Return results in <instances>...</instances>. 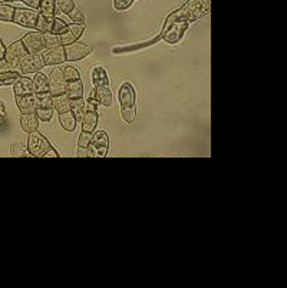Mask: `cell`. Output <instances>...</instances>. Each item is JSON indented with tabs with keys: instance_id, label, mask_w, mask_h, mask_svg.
Masks as SVG:
<instances>
[{
	"instance_id": "1",
	"label": "cell",
	"mask_w": 287,
	"mask_h": 288,
	"mask_svg": "<svg viewBox=\"0 0 287 288\" xmlns=\"http://www.w3.org/2000/svg\"><path fill=\"white\" fill-rule=\"evenodd\" d=\"M210 9H211V0H187L180 9L169 13L168 18L176 19V20H186L188 23H191L208 15Z\"/></svg>"
},
{
	"instance_id": "2",
	"label": "cell",
	"mask_w": 287,
	"mask_h": 288,
	"mask_svg": "<svg viewBox=\"0 0 287 288\" xmlns=\"http://www.w3.org/2000/svg\"><path fill=\"white\" fill-rule=\"evenodd\" d=\"M118 101L121 105V115L127 123H132L137 116V93L131 84H124L118 91Z\"/></svg>"
},
{
	"instance_id": "3",
	"label": "cell",
	"mask_w": 287,
	"mask_h": 288,
	"mask_svg": "<svg viewBox=\"0 0 287 288\" xmlns=\"http://www.w3.org/2000/svg\"><path fill=\"white\" fill-rule=\"evenodd\" d=\"M188 26H190V23L186 20H176V19L167 18L159 36L169 45H176L184 37V33Z\"/></svg>"
},
{
	"instance_id": "4",
	"label": "cell",
	"mask_w": 287,
	"mask_h": 288,
	"mask_svg": "<svg viewBox=\"0 0 287 288\" xmlns=\"http://www.w3.org/2000/svg\"><path fill=\"white\" fill-rule=\"evenodd\" d=\"M109 149V136L105 130H98L92 135L88 147V158H105Z\"/></svg>"
},
{
	"instance_id": "5",
	"label": "cell",
	"mask_w": 287,
	"mask_h": 288,
	"mask_svg": "<svg viewBox=\"0 0 287 288\" xmlns=\"http://www.w3.org/2000/svg\"><path fill=\"white\" fill-rule=\"evenodd\" d=\"M28 151L30 152L32 157L35 158H45L46 152L50 149L49 140L40 133V132H30L28 136Z\"/></svg>"
},
{
	"instance_id": "6",
	"label": "cell",
	"mask_w": 287,
	"mask_h": 288,
	"mask_svg": "<svg viewBox=\"0 0 287 288\" xmlns=\"http://www.w3.org/2000/svg\"><path fill=\"white\" fill-rule=\"evenodd\" d=\"M98 105L93 98L85 101V115L82 118V130L93 132L98 125Z\"/></svg>"
},
{
	"instance_id": "7",
	"label": "cell",
	"mask_w": 287,
	"mask_h": 288,
	"mask_svg": "<svg viewBox=\"0 0 287 288\" xmlns=\"http://www.w3.org/2000/svg\"><path fill=\"white\" fill-rule=\"evenodd\" d=\"M93 52V46L91 45H86L82 42H74L71 45L65 46V53H66V60L69 62H76V60H81L88 55H91Z\"/></svg>"
},
{
	"instance_id": "8",
	"label": "cell",
	"mask_w": 287,
	"mask_h": 288,
	"mask_svg": "<svg viewBox=\"0 0 287 288\" xmlns=\"http://www.w3.org/2000/svg\"><path fill=\"white\" fill-rule=\"evenodd\" d=\"M37 16L39 12L33 9H15V16H13V23H16L19 26L29 29H36Z\"/></svg>"
},
{
	"instance_id": "9",
	"label": "cell",
	"mask_w": 287,
	"mask_h": 288,
	"mask_svg": "<svg viewBox=\"0 0 287 288\" xmlns=\"http://www.w3.org/2000/svg\"><path fill=\"white\" fill-rule=\"evenodd\" d=\"M49 93L52 96H58V95H64L66 93V79L64 78L62 74V67H58L52 69V72L49 75Z\"/></svg>"
},
{
	"instance_id": "10",
	"label": "cell",
	"mask_w": 287,
	"mask_h": 288,
	"mask_svg": "<svg viewBox=\"0 0 287 288\" xmlns=\"http://www.w3.org/2000/svg\"><path fill=\"white\" fill-rule=\"evenodd\" d=\"M28 55V50L26 47L23 45L22 40H16L13 42L10 46L6 47V53H5V60L10 63L13 67H18L20 60Z\"/></svg>"
},
{
	"instance_id": "11",
	"label": "cell",
	"mask_w": 287,
	"mask_h": 288,
	"mask_svg": "<svg viewBox=\"0 0 287 288\" xmlns=\"http://www.w3.org/2000/svg\"><path fill=\"white\" fill-rule=\"evenodd\" d=\"M43 66H45L43 59H42V55H39V53H28L19 63V67L23 75L36 74L40 69H43Z\"/></svg>"
},
{
	"instance_id": "12",
	"label": "cell",
	"mask_w": 287,
	"mask_h": 288,
	"mask_svg": "<svg viewBox=\"0 0 287 288\" xmlns=\"http://www.w3.org/2000/svg\"><path fill=\"white\" fill-rule=\"evenodd\" d=\"M23 45L26 47L28 53H39L45 50V43H43V33L42 32H30L25 35L22 39Z\"/></svg>"
},
{
	"instance_id": "13",
	"label": "cell",
	"mask_w": 287,
	"mask_h": 288,
	"mask_svg": "<svg viewBox=\"0 0 287 288\" xmlns=\"http://www.w3.org/2000/svg\"><path fill=\"white\" fill-rule=\"evenodd\" d=\"M42 59L45 66H53L61 65L66 60L65 46L52 47V49H45V52L42 53Z\"/></svg>"
},
{
	"instance_id": "14",
	"label": "cell",
	"mask_w": 287,
	"mask_h": 288,
	"mask_svg": "<svg viewBox=\"0 0 287 288\" xmlns=\"http://www.w3.org/2000/svg\"><path fill=\"white\" fill-rule=\"evenodd\" d=\"M91 98H93L99 105L109 108L112 105L111 88L109 86H95L93 92L91 93Z\"/></svg>"
},
{
	"instance_id": "15",
	"label": "cell",
	"mask_w": 287,
	"mask_h": 288,
	"mask_svg": "<svg viewBox=\"0 0 287 288\" xmlns=\"http://www.w3.org/2000/svg\"><path fill=\"white\" fill-rule=\"evenodd\" d=\"M13 92L15 96H23V95H32L33 93V82L30 78L20 76L18 81L13 84Z\"/></svg>"
},
{
	"instance_id": "16",
	"label": "cell",
	"mask_w": 287,
	"mask_h": 288,
	"mask_svg": "<svg viewBox=\"0 0 287 288\" xmlns=\"http://www.w3.org/2000/svg\"><path fill=\"white\" fill-rule=\"evenodd\" d=\"M16 105H18L19 111L22 113H33L36 111V102H35V96L32 95H23V96H16Z\"/></svg>"
},
{
	"instance_id": "17",
	"label": "cell",
	"mask_w": 287,
	"mask_h": 288,
	"mask_svg": "<svg viewBox=\"0 0 287 288\" xmlns=\"http://www.w3.org/2000/svg\"><path fill=\"white\" fill-rule=\"evenodd\" d=\"M93 88L95 86H109V76L103 66H95L91 74Z\"/></svg>"
},
{
	"instance_id": "18",
	"label": "cell",
	"mask_w": 287,
	"mask_h": 288,
	"mask_svg": "<svg viewBox=\"0 0 287 288\" xmlns=\"http://www.w3.org/2000/svg\"><path fill=\"white\" fill-rule=\"evenodd\" d=\"M37 126H39V119H37L35 112L33 113H22V116H20V128L25 130L26 133L37 130Z\"/></svg>"
},
{
	"instance_id": "19",
	"label": "cell",
	"mask_w": 287,
	"mask_h": 288,
	"mask_svg": "<svg viewBox=\"0 0 287 288\" xmlns=\"http://www.w3.org/2000/svg\"><path fill=\"white\" fill-rule=\"evenodd\" d=\"M53 23H55V16L39 13V16H37L36 30L37 32H42V33L52 32V29H53Z\"/></svg>"
},
{
	"instance_id": "20",
	"label": "cell",
	"mask_w": 287,
	"mask_h": 288,
	"mask_svg": "<svg viewBox=\"0 0 287 288\" xmlns=\"http://www.w3.org/2000/svg\"><path fill=\"white\" fill-rule=\"evenodd\" d=\"M66 96L69 99H81V98H84V85H82V81L68 82V85H66Z\"/></svg>"
},
{
	"instance_id": "21",
	"label": "cell",
	"mask_w": 287,
	"mask_h": 288,
	"mask_svg": "<svg viewBox=\"0 0 287 288\" xmlns=\"http://www.w3.org/2000/svg\"><path fill=\"white\" fill-rule=\"evenodd\" d=\"M32 82H33V93L49 92V79L46 78V75L36 72Z\"/></svg>"
},
{
	"instance_id": "22",
	"label": "cell",
	"mask_w": 287,
	"mask_h": 288,
	"mask_svg": "<svg viewBox=\"0 0 287 288\" xmlns=\"http://www.w3.org/2000/svg\"><path fill=\"white\" fill-rule=\"evenodd\" d=\"M69 111L72 112L75 119L78 122H82L85 115V101L84 98L81 99H69Z\"/></svg>"
},
{
	"instance_id": "23",
	"label": "cell",
	"mask_w": 287,
	"mask_h": 288,
	"mask_svg": "<svg viewBox=\"0 0 287 288\" xmlns=\"http://www.w3.org/2000/svg\"><path fill=\"white\" fill-rule=\"evenodd\" d=\"M161 39V36L154 37L151 40L147 42H142V43H137V45H131V46H122V47H113L112 49V53H125V52H134V50H138V49H144V47H148L151 45H155L158 40Z\"/></svg>"
},
{
	"instance_id": "24",
	"label": "cell",
	"mask_w": 287,
	"mask_h": 288,
	"mask_svg": "<svg viewBox=\"0 0 287 288\" xmlns=\"http://www.w3.org/2000/svg\"><path fill=\"white\" fill-rule=\"evenodd\" d=\"M33 96H35V102H36V109L37 108L53 109V96L49 92L33 93Z\"/></svg>"
},
{
	"instance_id": "25",
	"label": "cell",
	"mask_w": 287,
	"mask_h": 288,
	"mask_svg": "<svg viewBox=\"0 0 287 288\" xmlns=\"http://www.w3.org/2000/svg\"><path fill=\"white\" fill-rule=\"evenodd\" d=\"M59 122H61V126L64 128L65 130L68 132H72L75 130L76 128V119H75V116L72 115V112L71 111H66L64 113H59Z\"/></svg>"
},
{
	"instance_id": "26",
	"label": "cell",
	"mask_w": 287,
	"mask_h": 288,
	"mask_svg": "<svg viewBox=\"0 0 287 288\" xmlns=\"http://www.w3.org/2000/svg\"><path fill=\"white\" fill-rule=\"evenodd\" d=\"M53 109L58 113H64V112L69 111V98L66 96V93L53 96Z\"/></svg>"
},
{
	"instance_id": "27",
	"label": "cell",
	"mask_w": 287,
	"mask_h": 288,
	"mask_svg": "<svg viewBox=\"0 0 287 288\" xmlns=\"http://www.w3.org/2000/svg\"><path fill=\"white\" fill-rule=\"evenodd\" d=\"M43 43H45V49L62 46L61 35H55L52 32H46V33H43Z\"/></svg>"
},
{
	"instance_id": "28",
	"label": "cell",
	"mask_w": 287,
	"mask_h": 288,
	"mask_svg": "<svg viewBox=\"0 0 287 288\" xmlns=\"http://www.w3.org/2000/svg\"><path fill=\"white\" fill-rule=\"evenodd\" d=\"M20 78V74L16 70H6V72H0V86H6V85H13Z\"/></svg>"
},
{
	"instance_id": "29",
	"label": "cell",
	"mask_w": 287,
	"mask_h": 288,
	"mask_svg": "<svg viewBox=\"0 0 287 288\" xmlns=\"http://www.w3.org/2000/svg\"><path fill=\"white\" fill-rule=\"evenodd\" d=\"M15 9H16V8H13L12 5L0 3V20H2V22H13Z\"/></svg>"
},
{
	"instance_id": "30",
	"label": "cell",
	"mask_w": 287,
	"mask_h": 288,
	"mask_svg": "<svg viewBox=\"0 0 287 288\" xmlns=\"http://www.w3.org/2000/svg\"><path fill=\"white\" fill-rule=\"evenodd\" d=\"M62 74H64V78L66 79V82L81 81V74L78 72V69L74 67V66H64L62 67Z\"/></svg>"
},
{
	"instance_id": "31",
	"label": "cell",
	"mask_w": 287,
	"mask_h": 288,
	"mask_svg": "<svg viewBox=\"0 0 287 288\" xmlns=\"http://www.w3.org/2000/svg\"><path fill=\"white\" fill-rule=\"evenodd\" d=\"M10 155L15 158H23V157H32L30 152L28 151V147H25L23 143H15L10 147Z\"/></svg>"
},
{
	"instance_id": "32",
	"label": "cell",
	"mask_w": 287,
	"mask_h": 288,
	"mask_svg": "<svg viewBox=\"0 0 287 288\" xmlns=\"http://www.w3.org/2000/svg\"><path fill=\"white\" fill-rule=\"evenodd\" d=\"M55 0H40V5H39V12H40V13L55 16Z\"/></svg>"
},
{
	"instance_id": "33",
	"label": "cell",
	"mask_w": 287,
	"mask_h": 288,
	"mask_svg": "<svg viewBox=\"0 0 287 288\" xmlns=\"http://www.w3.org/2000/svg\"><path fill=\"white\" fill-rule=\"evenodd\" d=\"M55 5L56 8L65 15H69V12L75 9L74 0H55Z\"/></svg>"
},
{
	"instance_id": "34",
	"label": "cell",
	"mask_w": 287,
	"mask_h": 288,
	"mask_svg": "<svg viewBox=\"0 0 287 288\" xmlns=\"http://www.w3.org/2000/svg\"><path fill=\"white\" fill-rule=\"evenodd\" d=\"M69 19L74 22V23H76V25H85V13L82 12L81 9H78V8H75L72 12H69Z\"/></svg>"
},
{
	"instance_id": "35",
	"label": "cell",
	"mask_w": 287,
	"mask_h": 288,
	"mask_svg": "<svg viewBox=\"0 0 287 288\" xmlns=\"http://www.w3.org/2000/svg\"><path fill=\"white\" fill-rule=\"evenodd\" d=\"M92 140V132H86V130H82L79 138H78V148H88L89 143Z\"/></svg>"
},
{
	"instance_id": "36",
	"label": "cell",
	"mask_w": 287,
	"mask_h": 288,
	"mask_svg": "<svg viewBox=\"0 0 287 288\" xmlns=\"http://www.w3.org/2000/svg\"><path fill=\"white\" fill-rule=\"evenodd\" d=\"M35 113H36L39 121L49 122L52 119V116H53V109H42V108H37Z\"/></svg>"
},
{
	"instance_id": "37",
	"label": "cell",
	"mask_w": 287,
	"mask_h": 288,
	"mask_svg": "<svg viewBox=\"0 0 287 288\" xmlns=\"http://www.w3.org/2000/svg\"><path fill=\"white\" fill-rule=\"evenodd\" d=\"M68 30V23H65L62 19L55 18V23H53V29H52V33L55 35H62Z\"/></svg>"
},
{
	"instance_id": "38",
	"label": "cell",
	"mask_w": 287,
	"mask_h": 288,
	"mask_svg": "<svg viewBox=\"0 0 287 288\" xmlns=\"http://www.w3.org/2000/svg\"><path fill=\"white\" fill-rule=\"evenodd\" d=\"M132 3H134V0H113V8L118 12H122V10H127L128 8H131Z\"/></svg>"
},
{
	"instance_id": "39",
	"label": "cell",
	"mask_w": 287,
	"mask_h": 288,
	"mask_svg": "<svg viewBox=\"0 0 287 288\" xmlns=\"http://www.w3.org/2000/svg\"><path fill=\"white\" fill-rule=\"evenodd\" d=\"M15 67L8 63L5 59H0V72H6V70H13Z\"/></svg>"
},
{
	"instance_id": "40",
	"label": "cell",
	"mask_w": 287,
	"mask_h": 288,
	"mask_svg": "<svg viewBox=\"0 0 287 288\" xmlns=\"http://www.w3.org/2000/svg\"><path fill=\"white\" fill-rule=\"evenodd\" d=\"M25 5H28L29 8H32L33 10L39 9V5H40V0H22Z\"/></svg>"
},
{
	"instance_id": "41",
	"label": "cell",
	"mask_w": 287,
	"mask_h": 288,
	"mask_svg": "<svg viewBox=\"0 0 287 288\" xmlns=\"http://www.w3.org/2000/svg\"><path fill=\"white\" fill-rule=\"evenodd\" d=\"M76 158H88V148H78Z\"/></svg>"
},
{
	"instance_id": "42",
	"label": "cell",
	"mask_w": 287,
	"mask_h": 288,
	"mask_svg": "<svg viewBox=\"0 0 287 288\" xmlns=\"http://www.w3.org/2000/svg\"><path fill=\"white\" fill-rule=\"evenodd\" d=\"M45 158H59V154H58V151L53 149L50 147V149L46 152V155H45Z\"/></svg>"
},
{
	"instance_id": "43",
	"label": "cell",
	"mask_w": 287,
	"mask_h": 288,
	"mask_svg": "<svg viewBox=\"0 0 287 288\" xmlns=\"http://www.w3.org/2000/svg\"><path fill=\"white\" fill-rule=\"evenodd\" d=\"M5 53H6V46L3 45V42L0 39V59H5Z\"/></svg>"
},
{
	"instance_id": "44",
	"label": "cell",
	"mask_w": 287,
	"mask_h": 288,
	"mask_svg": "<svg viewBox=\"0 0 287 288\" xmlns=\"http://www.w3.org/2000/svg\"><path fill=\"white\" fill-rule=\"evenodd\" d=\"M5 123H6V118H5V115H3V113H0V128H2V126H5Z\"/></svg>"
},
{
	"instance_id": "45",
	"label": "cell",
	"mask_w": 287,
	"mask_h": 288,
	"mask_svg": "<svg viewBox=\"0 0 287 288\" xmlns=\"http://www.w3.org/2000/svg\"><path fill=\"white\" fill-rule=\"evenodd\" d=\"M5 112H6V109H5V105L0 102V113H3V115H5Z\"/></svg>"
},
{
	"instance_id": "46",
	"label": "cell",
	"mask_w": 287,
	"mask_h": 288,
	"mask_svg": "<svg viewBox=\"0 0 287 288\" xmlns=\"http://www.w3.org/2000/svg\"><path fill=\"white\" fill-rule=\"evenodd\" d=\"M6 2H10V3H12V2H22V0H6Z\"/></svg>"
},
{
	"instance_id": "47",
	"label": "cell",
	"mask_w": 287,
	"mask_h": 288,
	"mask_svg": "<svg viewBox=\"0 0 287 288\" xmlns=\"http://www.w3.org/2000/svg\"><path fill=\"white\" fill-rule=\"evenodd\" d=\"M3 2H6V0H0V3H3Z\"/></svg>"
}]
</instances>
